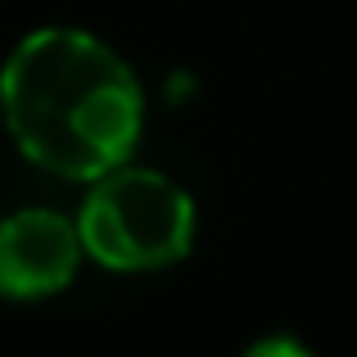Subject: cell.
<instances>
[{
  "mask_svg": "<svg viewBox=\"0 0 357 357\" xmlns=\"http://www.w3.org/2000/svg\"><path fill=\"white\" fill-rule=\"evenodd\" d=\"M127 59L82 27H36L0 63V118L18 154L63 181L127 163L145 122Z\"/></svg>",
  "mask_w": 357,
  "mask_h": 357,
  "instance_id": "obj_1",
  "label": "cell"
},
{
  "mask_svg": "<svg viewBox=\"0 0 357 357\" xmlns=\"http://www.w3.org/2000/svg\"><path fill=\"white\" fill-rule=\"evenodd\" d=\"M77 240L82 253L109 271H158L172 267L195 244V199L154 167L118 163L86 181Z\"/></svg>",
  "mask_w": 357,
  "mask_h": 357,
  "instance_id": "obj_2",
  "label": "cell"
},
{
  "mask_svg": "<svg viewBox=\"0 0 357 357\" xmlns=\"http://www.w3.org/2000/svg\"><path fill=\"white\" fill-rule=\"evenodd\" d=\"M86 258L77 222L54 208H18L0 222V298H50L77 276Z\"/></svg>",
  "mask_w": 357,
  "mask_h": 357,
  "instance_id": "obj_3",
  "label": "cell"
}]
</instances>
